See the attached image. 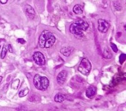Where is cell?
Returning <instances> with one entry per match:
<instances>
[{
    "instance_id": "obj_1",
    "label": "cell",
    "mask_w": 126,
    "mask_h": 111,
    "mask_svg": "<svg viewBox=\"0 0 126 111\" xmlns=\"http://www.w3.org/2000/svg\"><path fill=\"white\" fill-rule=\"evenodd\" d=\"M56 38L53 34L49 30H45L41 34L39 44L42 48H50L54 44Z\"/></svg>"
},
{
    "instance_id": "obj_2",
    "label": "cell",
    "mask_w": 126,
    "mask_h": 111,
    "mask_svg": "<svg viewBox=\"0 0 126 111\" xmlns=\"http://www.w3.org/2000/svg\"><path fill=\"white\" fill-rule=\"evenodd\" d=\"M89 28L88 24L83 20H79L72 23L69 27L70 32L74 35H80Z\"/></svg>"
},
{
    "instance_id": "obj_3",
    "label": "cell",
    "mask_w": 126,
    "mask_h": 111,
    "mask_svg": "<svg viewBox=\"0 0 126 111\" xmlns=\"http://www.w3.org/2000/svg\"><path fill=\"white\" fill-rule=\"evenodd\" d=\"M33 82L34 87L42 91L46 90L49 85V80L46 77L42 76L38 74L34 76Z\"/></svg>"
},
{
    "instance_id": "obj_4",
    "label": "cell",
    "mask_w": 126,
    "mask_h": 111,
    "mask_svg": "<svg viewBox=\"0 0 126 111\" xmlns=\"http://www.w3.org/2000/svg\"><path fill=\"white\" fill-rule=\"evenodd\" d=\"M92 68L91 62L86 58L82 59L78 67V70L84 75H87L90 72Z\"/></svg>"
},
{
    "instance_id": "obj_5",
    "label": "cell",
    "mask_w": 126,
    "mask_h": 111,
    "mask_svg": "<svg viewBox=\"0 0 126 111\" xmlns=\"http://www.w3.org/2000/svg\"><path fill=\"white\" fill-rule=\"evenodd\" d=\"M33 58L34 62L39 66H43L45 64V59L44 55L41 52L37 51L34 52Z\"/></svg>"
},
{
    "instance_id": "obj_6",
    "label": "cell",
    "mask_w": 126,
    "mask_h": 111,
    "mask_svg": "<svg viewBox=\"0 0 126 111\" xmlns=\"http://www.w3.org/2000/svg\"><path fill=\"white\" fill-rule=\"evenodd\" d=\"M110 25L106 21L100 19L98 20V29L101 33H106L109 28Z\"/></svg>"
},
{
    "instance_id": "obj_7",
    "label": "cell",
    "mask_w": 126,
    "mask_h": 111,
    "mask_svg": "<svg viewBox=\"0 0 126 111\" xmlns=\"http://www.w3.org/2000/svg\"><path fill=\"white\" fill-rule=\"evenodd\" d=\"M67 77V72L66 70L61 71L57 77V81L59 84L62 85L65 82Z\"/></svg>"
},
{
    "instance_id": "obj_8",
    "label": "cell",
    "mask_w": 126,
    "mask_h": 111,
    "mask_svg": "<svg viewBox=\"0 0 126 111\" xmlns=\"http://www.w3.org/2000/svg\"><path fill=\"white\" fill-rule=\"evenodd\" d=\"M97 93V88L93 86H91L89 87L86 91V95L87 97L89 98H93Z\"/></svg>"
},
{
    "instance_id": "obj_9",
    "label": "cell",
    "mask_w": 126,
    "mask_h": 111,
    "mask_svg": "<svg viewBox=\"0 0 126 111\" xmlns=\"http://www.w3.org/2000/svg\"><path fill=\"white\" fill-rule=\"evenodd\" d=\"M25 12L26 15L30 18L33 19L35 16V11L34 8L30 5H26L25 7Z\"/></svg>"
},
{
    "instance_id": "obj_10",
    "label": "cell",
    "mask_w": 126,
    "mask_h": 111,
    "mask_svg": "<svg viewBox=\"0 0 126 111\" xmlns=\"http://www.w3.org/2000/svg\"><path fill=\"white\" fill-rule=\"evenodd\" d=\"M61 53L65 56H68L71 53V48L68 47H65L61 49Z\"/></svg>"
},
{
    "instance_id": "obj_11",
    "label": "cell",
    "mask_w": 126,
    "mask_h": 111,
    "mask_svg": "<svg viewBox=\"0 0 126 111\" xmlns=\"http://www.w3.org/2000/svg\"><path fill=\"white\" fill-rule=\"evenodd\" d=\"M65 96L61 93H58L54 97V101L56 102L61 103L65 100Z\"/></svg>"
},
{
    "instance_id": "obj_12",
    "label": "cell",
    "mask_w": 126,
    "mask_h": 111,
    "mask_svg": "<svg viewBox=\"0 0 126 111\" xmlns=\"http://www.w3.org/2000/svg\"><path fill=\"white\" fill-rule=\"evenodd\" d=\"M102 56L105 59H110L112 57V54L109 49L105 48L103 51Z\"/></svg>"
},
{
    "instance_id": "obj_13",
    "label": "cell",
    "mask_w": 126,
    "mask_h": 111,
    "mask_svg": "<svg viewBox=\"0 0 126 111\" xmlns=\"http://www.w3.org/2000/svg\"><path fill=\"white\" fill-rule=\"evenodd\" d=\"M73 11L76 14H81L83 13V10L82 7L80 5H76L73 8Z\"/></svg>"
},
{
    "instance_id": "obj_14",
    "label": "cell",
    "mask_w": 126,
    "mask_h": 111,
    "mask_svg": "<svg viewBox=\"0 0 126 111\" xmlns=\"http://www.w3.org/2000/svg\"><path fill=\"white\" fill-rule=\"evenodd\" d=\"M20 83V80L19 79H16L14 80L11 83V88L13 90H17L19 87Z\"/></svg>"
},
{
    "instance_id": "obj_15",
    "label": "cell",
    "mask_w": 126,
    "mask_h": 111,
    "mask_svg": "<svg viewBox=\"0 0 126 111\" xmlns=\"http://www.w3.org/2000/svg\"><path fill=\"white\" fill-rule=\"evenodd\" d=\"M29 92V89L28 88H26L23 90H22L20 91L19 92L18 96L20 97H25Z\"/></svg>"
},
{
    "instance_id": "obj_16",
    "label": "cell",
    "mask_w": 126,
    "mask_h": 111,
    "mask_svg": "<svg viewBox=\"0 0 126 111\" xmlns=\"http://www.w3.org/2000/svg\"><path fill=\"white\" fill-rule=\"evenodd\" d=\"M7 51H8V48L6 46L4 45L3 47L2 51L1 53V59H3L5 58L6 54L7 53Z\"/></svg>"
},
{
    "instance_id": "obj_17",
    "label": "cell",
    "mask_w": 126,
    "mask_h": 111,
    "mask_svg": "<svg viewBox=\"0 0 126 111\" xmlns=\"http://www.w3.org/2000/svg\"><path fill=\"white\" fill-rule=\"evenodd\" d=\"M126 59V55L125 54H122L119 57V61L121 64H122Z\"/></svg>"
},
{
    "instance_id": "obj_18",
    "label": "cell",
    "mask_w": 126,
    "mask_h": 111,
    "mask_svg": "<svg viewBox=\"0 0 126 111\" xmlns=\"http://www.w3.org/2000/svg\"><path fill=\"white\" fill-rule=\"evenodd\" d=\"M110 46H111V49H112V50H113L114 52H117L118 51V48H117L116 45L115 44H114V43H111Z\"/></svg>"
},
{
    "instance_id": "obj_19",
    "label": "cell",
    "mask_w": 126,
    "mask_h": 111,
    "mask_svg": "<svg viewBox=\"0 0 126 111\" xmlns=\"http://www.w3.org/2000/svg\"><path fill=\"white\" fill-rule=\"evenodd\" d=\"M17 42L18 43L21 44H25L26 43V41L24 39H23V38H18V39H17Z\"/></svg>"
},
{
    "instance_id": "obj_20",
    "label": "cell",
    "mask_w": 126,
    "mask_h": 111,
    "mask_svg": "<svg viewBox=\"0 0 126 111\" xmlns=\"http://www.w3.org/2000/svg\"><path fill=\"white\" fill-rule=\"evenodd\" d=\"M8 49L9 50V52H11V53H12L13 52V49H12L11 45L10 44H8Z\"/></svg>"
},
{
    "instance_id": "obj_21",
    "label": "cell",
    "mask_w": 126,
    "mask_h": 111,
    "mask_svg": "<svg viewBox=\"0 0 126 111\" xmlns=\"http://www.w3.org/2000/svg\"><path fill=\"white\" fill-rule=\"evenodd\" d=\"M8 1V0H0V3L2 4H6Z\"/></svg>"
},
{
    "instance_id": "obj_22",
    "label": "cell",
    "mask_w": 126,
    "mask_h": 111,
    "mask_svg": "<svg viewBox=\"0 0 126 111\" xmlns=\"http://www.w3.org/2000/svg\"><path fill=\"white\" fill-rule=\"evenodd\" d=\"M2 79H3V77L2 76H0V83H1Z\"/></svg>"
},
{
    "instance_id": "obj_23",
    "label": "cell",
    "mask_w": 126,
    "mask_h": 111,
    "mask_svg": "<svg viewBox=\"0 0 126 111\" xmlns=\"http://www.w3.org/2000/svg\"><path fill=\"white\" fill-rule=\"evenodd\" d=\"M1 46H0V49H1Z\"/></svg>"
}]
</instances>
